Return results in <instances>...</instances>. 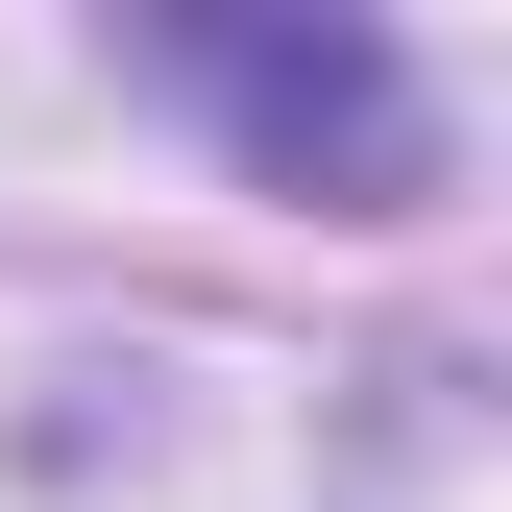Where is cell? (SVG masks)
<instances>
[{
    "instance_id": "1",
    "label": "cell",
    "mask_w": 512,
    "mask_h": 512,
    "mask_svg": "<svg viewBox=\"0 0 512 512\" xmlns=\"http://www.w3.org/2000/svg\"><path fill=\"white\" fill-rule=\"evenodd\" d=\"M196 98H220L269 171H342V196L415 171V74H391L366 25H317V49H293V25H196Z\"/></svg>"
}]
</instances>
